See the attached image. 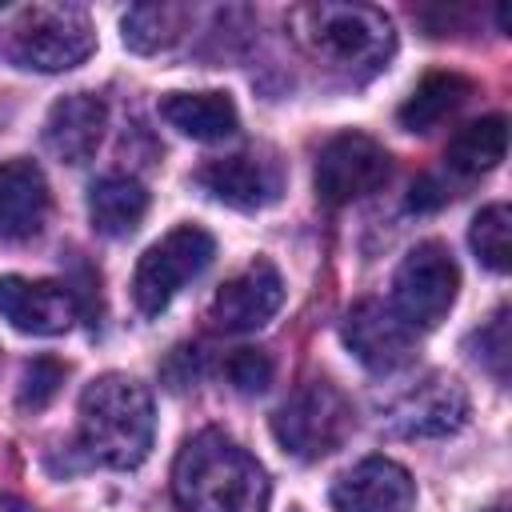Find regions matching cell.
Masks as SVG:
<instances>
[{
	"label": "cell",
	"mask_w": 512,
	"mask_h": 512,
	"mask_svg": "<svg viewBox=\"0 0 512 512\" xmlns=\"http://www.w3.org/2000/svg\"><path fill=\"white\" fill-rule=\"evenodd\" d=\"M172 496L184 512H264L272 484L248 448L216 428H204L176 452Z\"/></svg>",
	"instance_id": "obj_1"
},
{
	"label": "cell",
	"mask_w": 512,
	"mask_h": 512,
	"mask_svg": "<svg viewBox=\"0 0 512 512\" xmlns=\"http://www.w3.org/2000/svg\"><path fill=\"white\" fill-rule=\"evenodd\" d=\"M156 436L152 392L124 376H96L80 392V448L104 468H136Z\"/></svg>",
	"instance_id": "obj_2"
},
{
	"label": "cell",
	"mask_w": 512,
	"mask_h": 512,
	"mask_svg": "<svg viewBox=\"0 0 512 512\" xmlns=\"http://www.w3.org/2000/svg\"><path fill=\"white\" fill-rule=\"evenodd\" d=\"M288 28L308 56L332 68H380L396 48L392 20L368 4H300Z\"/></svg>",
	"instance_id": "obj_3"
},
{
	"label": "cell",
	"mask_w": 512,
	"mask_h": 512,
	"mask_svg": "<svg viewBox=\"0 0 512 512\" xmlns=\"http://www.w3.org/2000/svg\"><path fill=\"white\" fill-rule=\"evenodd\" d=\"M92 44H96V32H92L84 8H76V4H28L4 28L0 52L16 68L64 72V68H76L92 52Z\"/></svg>",
	"instance_id": "obj_4"
},
{
	"label": "cell",
	"mask_w": 512,
	"mask_h": 512,
	"mask_svg": "<svg viewBox=\"0 0 512 512\" xmlns=\"http://www.w3.org/2000/svg\"><path fill=\"white\" fill-rule=\"evenodd\" d=\"M352 432V404L344 392L328 380L304 384L296 396H288L272 416L276 444L296 460H324L332 456Z\"/></svg>",
	"instance_id": "obj_5"
},
{
	"label": "cell",
	"mask_w": 512,
	"mask_h": 512,
	"mask_svg": "<svg viewBox=\"0 0 512 512\" xmlns=\"http://www.w3.org/2000/svg\"><path fill=\"white\" fill-rule=\"evenodd\" d=\"M212 256H216V240L200 224H176L172 232H164L132 272L136 308L144 316H160L172 304V296L212 264Z\"/></svg>",
	"instance_id": "obj_6"
},
{
	"label": "cell",
	"mask_w": 512,
	"mask_h": 512,
	"mask_svg": "<svg viewBox=\"0 0 512 512\" xmlns=\"http://www.w3.org/2000/svg\"><path fill=\"white\" fill-rule=\"evenodd\" d=\"M456 288H460V272L452 252L440 240H424L408 248V256L392 276V308L412 328H436L456 304Z\"/></svg>",
	"instance_id": "obj_7"
},
{
	"label": "cell",
	"mask_w": 512,
	"mask_h": 512,
	"mask_svg": "<svg viewBox=\"0 0 512 512\" xmlns=\"http://www.w3.org/2000/svg\"><path fill=\"white\" fill-rule=\"evenodd\" d=\"M388 152L364 132H340L316 152V196L324 204H352L388 180Z\"/></svg>",
	"instance_id": "obj_8"
},
{
	"label": "cell",
	"mask_w": 512,
	"mask_h": 512,
	"mask_svg": "<svg viewBox=\"0 0 512 512\" xmlns=\"http://www.w3.org/2000/svg\"><path fill=\"white\" fill-rule=\"evenodd\" d=\"M344 344L348 352L376 376L400 372L416 356V328L400 320V312L384 300H356L344 312Z\"/></svg>",
	"instance_id": "obj_9"
},
{
	"label": "cell",
	"mask_w": 512,
	"mask_h": 512,
	"mask_svg": "<svg viewBox=\"0 0 512 512\" xmlns=\"http://www.w3.org/2000/svg\"><path fill=\"white\" fill-rule=\"evenodd\" d=\"M468 420V392L452 376H424L384 408V424L396 436H448Z\"/></svg>",
	"instance_id": "obj_10"
},
{
	"label": "cell",
	"mask_w": 512,
	"mask_h": 512,
	"mask_svg": "<svg viewBox=\"0 0 512 512\" xmlns=\"http://www.w3.org/2000/svg\"><path fill=\"white\" fill-rule=\"evenodd\" d=\"M280 304H284V280L272 260L256 256L244 272H236L216 288L208 316L220 332H256L280 312Z\"/></svg>",
	"instance_id": "obj_11"
},
{
	"label": "cell",
	"mask_w": 512,
	"mask_h": 512,
	"mask_svg": "<svg viewBox=\"0 0 512 512\" xmlns=\"http://www.w3.org/2000/svg\"><path fill=\"white\" fill-rule=\"evenodd\" d=\"M196 184L204 192H212L220 204L240 208V212H256L280 200L284 192V168L272 156L260 152H236V156H220L208 160L196 172Z\"/></svg>",
	"instance_id": "obj_12"
},
{
	"label": "cell",
	"mask_w": 512,
	"mask_h": 512,
	"mask_svg": "<svg viewBox=\"0 0 512 512\" xmlns=\"http://www.w3.org/2000/svg\"><path fill=\"white\" fill-rule=\"evenodd\" d=\"M80 304L76 292L60 280L0 276V316L28 336H60L72 328Z\"/></svg>",
	"instance_id": "obj_13"
},
{
	"label": "cell",
	"mask_w": 512,
	"mask_h": 512,
	"mask_svg": "<svg viewBox=\"0 0 512 512\" xmlns=\"http://www.w3.org/2000/svg\"><path fill=\"white\" fill-rule=\"evenodd\" d=\"M416 500V484L404 464L388 456H364L332 484L336 512H408Z\"/></svg>",
	"instance_id": "obj_14"
},
{
	"label": "cell",
	"mask_w": 512,
	"mask_h": 512,
	"mask_svg": "<svg viewBox=\"0 0 512 512\" xmlns=\"http://www.w3.org/2000/svg\"><path fill=\"white\" fill-rule=\"evenodd\" d=\"M104 120H108V108L96 92H68L48 108L44 144L56 160L84 164L104 136Z\"/></svg>",
	"instance_id": "obj_15"
},
{
	"label": "cell",
	"mask_w": 512,
	"mask_h": 512,
	"mask_svg": "<svg viewBox=\"0 0 512 512\" xmlns=\"http://www.w3.org/2000/svg\"><path fill=\"white\" fill-rule=\"evenodd\" d=\"M48 216V180L32 160L0 164V240H32Z\"/></svg>",
	"instance_id": "obj_16"
},
{
	"label": "cell",
	"mask_w": 512,
	"mask_h": 512,
	"mask_svg": "<svg viewBox=\"0 0 512 512\" xmlns=\"http://www.w3.org/2000/svg\"><path fill=\"white\" fill-rule=\"evenodd\" d=\"M160 116L192 140H224L240 128V112L228 92H168Z\"/></svg>",
	"instance_id": "obj_17"
},
{
	"label": "cell",
	"mask_w": 512,
	"mask_h": 512,
	"mask_svg": "<svg viewBox=\"0 0 512 512\" xmlns=\"http://www.w3.org/2000/svg\"><path fill=\"white\" fill-rule=\"evenodd\" d=\"M148 212V192L132 176H100L88 188V220L100 236H132Z\"/></svg>",
	"instance_id": "obj_18"
},
{
	"label": "cell",
	"mask_w": 512,
	"mask_h": 512,
	"mask_svg": "<svg viewBox=\"0 0 512 512\" xmlns=\"http://www.w3.org/2000/svg\"><path fill=\"white\" fill-rule=\"evenodd\" d=\"M504 152H508V120L492 112L456 128V136L444 148V160L456 176H484L504 160Z\"/></svg>",
	"instance_id": "obj_19"
},
{
	"label": "cell",
	"mask_w": 512,
	"mask_h": 512,
	"mask_svg": "<svg viewBox=\"0 0 512 512\" xmlns=\"http://www.w3.org/2000/svg\"><path fill=\"white\" fill-rule=\"evenodd\" d=\"M468 92H472V84H468L464 76H456V72H428V76L412 88V96L400 104L396 120H400L408 132H428V128H436L448 112H456Z\"/></svg>",
	"instance_id": "obj_20"
},
{
	"label": "cell",
	"mask_w": 512,
	"mask_h": 512,
	"mask_svg": "<svg viewBox=\"0 0 512 512\" xmlns=\"http://www.w3.org/2000/svg\"><path fill=\"white\" fill-rule=\"evenodd\" d=\"M184 24H188V8L184 4H136L124 12V44L132 52H164L172 48L180 36H184Z\"/></svg>",
	"instance_id": "obj_21"
},
{
	"label": "cell",
	"mask_w": 512,
	"mask_h": 512,
	"mask_svg": "<svg viewBox=\"0 0 512 512\" xmlns=\"http://www.w3.org/2000/svg\"><path fill=\"white\" fill-rule=\"evenodd\" d=\"M468 240H472V252L484 268L508 272V264H512V212H508V204L480 208L476 220H472Z\"/></svg>",
	"instance_id": "obj_22"
},
{
	"label": "cell",
	"mask_w": 512,
	"mask_h": 512,
	"mask_svg": "<svg viewBox=\"0 0 512 512\" xmlns=\"http://www.w3.org/2000/svg\"><path fill=\"white\" fill-rule=\"evenodd\" d=\"M64 372H68V368H64L56 356H32V360L24 364V372H20L16 404H20L24 412H40V408H48V404L56 400L60 384H64Z\"/></svg>",
	"instance_id": "obj_23"
},
{
	"label": "cell",
	"mask_w": 512,
	"mask_h": 512,
	"mask_svg": "<svg viewBox=\"0 0 512 512\" xmlns=\"http://www.w3.org/2000/svg\"><path fill=\"white\" fill-rule=\"evenodd\" d=\"M472 348H476V360L500 380L508 384V356H512V332H508V308L500 304L492 312V320L480 324V332L472 336Z\"/></svg>",
	"instance_id": "obj_24"
},
{
	"label": "cell",
	"mask_w": 512,
	"mask_h": 512,
	"mask_svg": "<svg viewBox=\"0 0 512 512\" xmlns=\"http://www.w3.org/2000/svg\"><path fill=\"white\" fill-rule=\"evenodd\" d=\"M224 372L240 396H260L272 384V356L264 348H236Z\"/></svg>",
	"instance_id": "obj_25"
},
{
	"label": "cell",
	"mask_w": 512,
	"mask_h": 512,
	"mask_svg": "<svg viewBox=\"0 0 512 512\" xmlns=\"http://www.w3.org/2000/svg\"><path fill=\"white\" fill-rule=\"evenodd\" d=\"M448 200V192L432 180V176H424V180H416L412 184V196H408V208H416V212H428V208H440Z\"/></svg>",
	"instance_id": "obj_26"
},
{
	"label": "cell",
	"mask_w": 512,
	"mask_h": 512,
	"mask_svg": "<svg viewBox=\"0 0 512 512\" xmlns=\"http://www.w3.org/2000/svg\"><path fill=\"white\" fill-rule=\"evenodd\" d=\"M488 512H504V504H496V508H488Z\"/></svg>",
	"instance_id": "obj_27"
}]
</instances>
